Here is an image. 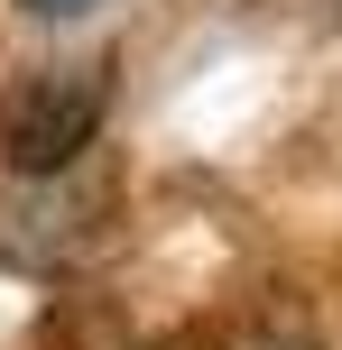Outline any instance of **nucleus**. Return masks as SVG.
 <instances>
[{
  "instance_id": "f257e3e1",
  "label": "nucleus",
  "mask_w": 342,
  "mask_h": 350,
  "mask_svg": "<svg viewBox=\"0 0 342 350\" xmlns=\"http://www.w3.org/2000/svg\"><path fill=\"white\" fill-rule=\"evenodd\" d=\"M93 129H102V74L65 65V74H37V83L10 92V111H0V157L19 175H56V166H74L93 148Z\"/></svg>"
},
{
  "instance_id": "f03ea898",
  "label": "nucleus",
  "mask_w": 342,
  "mask_h": 350,
  "mask_svg": "<svg viewBox=\"0 0 342 350\" xmlns=\"http://www.w3.org/2000/svg\"><path fill=\"white\" fill-rule=\"evenodd\" d=\"M28 10H56V18H65V10H84V0H28Z\"/></svg>"
}]
</instances>
